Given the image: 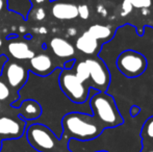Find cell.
<instances>
[{
    "label": "cell",
    "mask_w": 153,
    "mask_h": 152,
    "mask_svg": "<svg viewBox=\"0 0 153 152\" xmlns=\"http://www.w3.org/2000/svg\"><path fill=\"white\" fill-rule=\"evenodd\" d=\"M142 136L143 138H147L153 142V116L144 123L142 128Z\"/></svg>",
    "instance_id": "cell-18"
},
{
    "label": "cell",
    "mask_w": 153,
    "mask_h": 152,
    "mask_svg": "<svg viewBox=\"0 0 153 152\" xmlns=\"http://www.w3.org/2000/svg\"><path fill=\"white\" fill-rule=\"evenodd\" d=\"M89 105L92 115L104 128L117 127L124 122L115 99L108 94L102 92L94 93L89 99Z\"/></svg>",
    "instance_id": "cell-2"
},
{
    "label": "cell",
    "mask_w": 153,
    "mask_h": 152,
    "mask_svg": "<svg viewBox=\"0 0 153 152\" xmlns=\"http://www.w3.org/2000/svg\"><path fill=\"white\" fill-rule=\"evenodd\" d=\"M132 5H131L130 3H129L128 0H124L122 3V13L121 15L122 16H126V15H128L129 13H131V10H132Z\"/></svg>",
    "instance_id": "cell-23"
},
{
    "label": "cell",
    "mask_w": 153,
    "mask_h": 152,
    "mask_svg": "<svg viewBox=\"0 0 153 152\" xmlns=\"http://www.w3.org/2000/svg\"><path fill=\"white\" fill-rule=\"evenodd\" d=\"M129 3L135 8H149L153 4V0H128Z\"/></svg>",
    "instance_id": "cell-19"
},
{
    "label": "cell",
    "mask_w": 153,
    "mask_h": 152,
    "mask_svg": "<svg viewBox=\"0 0 153 152\" xmlns=\"http://www.w3.org/2000/svg\"><path fill=\"white\" fill-rule=\"evenodd\" d=\"M73 68H75L74 73L79 80L82 82H87L88 80H90V71L85 61L75 63V66Z\"/></svg>",
    "instance_id": "cell-17"
},
{
    "label": "cell",
    "mask_w": 153,
    "mask_h": 152,
    "mask_svg": "<svg viewBox=\"0 0 153 152\" xmlns=\"http://www.w3.org/2000/svg\"><path fill=\"white\" fill-rule=\"evenodd\" d=\"M29 65H30V70L36 74L41 76H46L52 71L53 63L51 57L48 54L41 53V54H34L29 59Z\"/></svg>",
    "instance_id": "cell-9"
},
{
    "label": "cell",
    "mask_w": 153,
    "mask_h": 152,
    "mask_svg": "<svg viewBox=\"0 0 153 152\" xmlns=\"http://www.w3.org/2000/svg\"><path fill=\"white\" fill-rule=\"evenodd\" d=\"M3 5H4V3H3V0H0V12L2 10V8H3Z\"/></svg>",
    "instance_id": "cell-28"
},
{
    "label": "cell",
    "mask_w": 153,
    "mask_h": 152,
    "mask_svg": "<svg viewBox=\"0 0 153 152\" xmlns=\"http://www.w3.org/2000/svg\"><path fill=\"white\" fill-rule=\"evenodd\" d=\"M49 45H50L52 52L59 59H70L75 54L74 46L64 38H52Z\"/></svg>",
    "instance_id": "cell-10"
},
{
    "label": "cell",
    "mask_w": 153,
    "mask_h": 152,
    "mask_svg": "<svg viewBox=\"0 0 153 152\" xmlns=\"http://www.w3.org/2000/svg\"><path fill=\"white\" fill-rule=\"evenodd\" d=\"M77 10H78V16L81 19L87 20L90 17V8L87 4H80V5L77 6Z\"/></svg>",
    "instance_id": "cell-21"
},
{
    "label": "cell",
    "mask_w": 153,
    "mask_h": 152,
    "mask_svg": "<svg viewBox=\"0 0 153 152\" xmlns=\"http://www.w3.org/2000/svg\"><path fill=\"white\" fill-rule=\"evenodd\" d=\"M32 3L30 0H7V8L23 17L24 20L30 13Z\"/></svg>",
    "instance_id": "cell-15"
},
{
    "label": "cell",
    "mask_w": 153,
    "mask_h": 152,
    "mask_svg": "<svg viewBox=\"0 0 153 152\" xmlns=\"http://www.w3.org/2000/svg\"><path fill=\"white\" fill-rule=\"evenodd\" d=\"M59 82L64 94L74 103H85L89 101L93 94L98 92L93 87H87L85 82L77 78L75 73L71 72V70H62Z\"/></svg>",
    "instance_id": "cell-3"
},
{
    "label": "cell",
    "mask_w": 153,
    "mask_h": 152,
    "mask_svg": "<svg viewBox=\"0 0 153 152\" xmlns=\"http://www.w3.org/2000/svg\"><path fill=\"white\" fill-rule=\"evenodd\" d=\"M75 63H76V62H75L74 59H68V62L65 64V69H66V70H71L73 67H74Z\"/></svg>",
    "instance_id": "cell-26"
},
{
    "label": "cell",
    "mask_w": 153,
    "mask_h": 152,
    "mask_svg": "<svg viewBox=\"0 0 153 152\" xmlns=\"http://www.w3.org/2000/svg\"><path fill=\"white\" fill-rule=\"evenodd\" d=\"M147 152H153V150H150V151H147Z\"/></svg>",
    "instance_id": "cell-32"
},
{
    "label": "cell",
    "mask_w": 153,
    "mask_h": 152,
    "mask_svg": "<svg viewBox=\"0 0 153 152\" xmlns=\"http://www.w3.org/2000/svg\"><path fill=\"white\" fill-rule=\"evenodd\" d=\"M8 62V59L7 56H5V55L1 54L0 55V75H1L2 71H3L4 69V66H5V64Z\"/></svg>",
    "instance_id": "cell-25"
},
{
    "label": "cell",
    "mask_w": 153,
    "mask_h": 152,
    "mask_svg": "<svg viewBox=\"0 0 153 152\" xmlns=\"http://www.w3.org/2000/svg\"><path fill=\"white\" fill-rule=\"evenodd\" d=\"M90 33L96 39L97 41H107L113 37V30L109 26L106 25H101V24H94L90 26L88 29Z\"/></svg>",
    "instance_id": "cell-16"
},
{
    "label": "cell",
    "mask_w": 153,
    "mask_h": 152,
    "mask_svg": "<svg viewBox=\"0 0 153 152\" xmlns=\"http://www.w3.org/2000/svg\"><path fill=\"white\" fill-rule=\"evenodd\" d=\"M25 130V122L23 120L12 117H0V138L19 139Z\"/></svg>",
    "instance_id": "cell-7"
},
{
    "label": "cell",
    "mask_w": 153,
    "mask_h": 152,
    "mask_svg": "<svg viewBox=\"0 0 153 152\" xmlns=\"http://www.w3.org/2000/svg\"><path fill=\"white\" fill-rule=\"evenodd\" d=\"M64 134L77 141H91L98 138L105 129L91 114L72 112L65 115L62 121Z\"/></svg>",
    "instance_id": "cell-1"
},
{
    "label": "cell",
    "mask_w": 153,
    "mask_h": 152,
    "mask_svg": "<svg viewBox=\"0 0 153 152\" xmlns=\"http://www.w3.org/2000/svg\"><path fill=\"white\" fill-rule=\"evenodd\" d=\"M98 152H106V151H98Z\"/></svg>",
    "instance_id": "cell-33"
},
{
    "label": "cell",
    "mask_w": 153,
    "mask_h": 152,
    "mask_svg": "<svg viewBox=\"0 0 153 152\" xmlns=\"http://www.w3.org/2000/svg\"><path fill=\"white\" fill-rule=\"evenodd\" d=\"M1 46H2V41H1V39H0V48H1Z\"/></svg>",
    "instance_id": "cell-30"
},
{
    "label": "cell",
    "mask_w": 153,
    "mask_h": 152,
    "mask_svg": "<svg viewBox=\"0 0 153 152\" xmlns=\"http://www.w3.org/2000/svg\"><path fill=\"white\" fill-rule=\"evenodd\" d=\"M10 87L4 81L0 80V101H3V100L7 99L10 97Z\"/></svg>",
    "instance_id": "cell-20"
},
{
    "label": "cell",
    "mask_w": 153,
    "mask_h": 152,
    "mask_svg": "<svg viewBox=\"0 0 153 152\" xmlns=\"http://www.w3.org/2000/svg\"><path fill=\"white\" fill-rule=\"evenodd\" d=\"M68 33H69V35H70V36H74L77 31H76V29H69Z\"/></svg>",
    "instance_id": "cell-27"
},
{
    "label": "cell",
    "mask_w": 153,
    "mask_h": 152,
    "mask_svg": "<svg viewBox=\"0 0 153 152\" xmlns=\"http://www.w3.org/2000/svg\"><path fill=\"white\" fill-rule=\"evenodd\" d=\"M27 141L40 152H54L57 144L55 134L43 124H31L27 129Z\"/></svg>",
    "instance_id": "cell-5"
},
{
    "label": "cell",
    "mask_w": 153,
    "mask_h": 152,
    "mask_svg": "<svg viewBox=\"0 0 153 152\" xmlns=\"http://www.w3.org/2000/svg\"><path fill=\"white\" fill-rule=\"evenodd\" d=\"M148 62L142 53L135 50H125L117 59L119 71L127 78H135L146 71Z\"/></svg>",
    "instance_id": "cell-4"
},
{
    "label": "cell",
    "mask_w": 153,
    "mask_h": 152,
    "mask_svg": "<svg viewBox=\"0 0 153 152\" xmlns=\"http://www.w3.org/2000/svg\"><path fill=\"white\" fill-rule=\"evenodd\" d=\"M7 49L10 54L15 59H30L32 56H34V52L30 49L29 45L26 42L22 41H12L8 43Z\"/></svg>",
    "instance_id": "cell-12"
},
{
    "label": "cell",
    "mask_w": 153,
    "mask_h": 152,
    "mask_svg": "<svg viewBox=\"0 0 153 152\" xmlns=\"http://www.w3.org/2000/svg\"><path fill=\"white\" fill-rule=\"evenodd\" d=\"M51 13L59 20H73L78 17L77 5L70 2H55L51 8Z\"/></svg>",
    "instance_id": "cell-11"
},
{
    "label": "cell",
    "mask_w": 153,
    "mask_h": 152,
    "mask_svg": "<svg viewBox=\"0 0 153 152\" xmlns=\"http://www.w3.org/2000/svg\"><path fill=\"white\" fill-rule=\"evenodd\" d=\"M0 108H1V103H0Z\"/></svg>",
    "instance_id": "cell-34"
},
{
    "label": "cell",
    "mask_w": 153,
    "mask_h": 152,
    "mask_svg": "<svg viewBox=\"0 0 153 152\" xmlns=\"http://www.w3.org/2000/svg\"><path fill=\"white\" fill-rule=\"evenodd\" d=\"M141 113V108L137 105H132L130 108V116L132 118H135L137 116H139V114Z\"/></svg>",
    "instance_id": "cell-24"
},
{
    "label": "cell",
    "mask_w": 153,
    "mask_h": 152,
    "mask_svg": "<svg viewBox=\"0 0 153 152\" xmlns=\"http://www.w3.org/2000/svg\"><path fill=\"white\" fill-rule=\"evenodd\" d=\"M18 112L24 120H36L42 115V106L36 100L28 99L19 105Z\"/></svg>",
    "instance_id": "cell-13"
},
{
    "label": "cell",
    "mask_w": 153,
    "mask_h": 152,
    "mask_svg": "<svg viewBox=\"0 0 153 152\" xmlns=\"http://www.w3.org/2000/svg\"><path fill=\"white\" fill-rule=\"evenodd\" d=\"M76 48L88 55L95 54L99 49V43L89 31H85L76 40Z\"/></svg>",
    "instance_id": "cell-14"
},
{
    "label": "cell",
    "mask_w": 153,
    "mask_h": 152,
    "mask_svg": "<svg viewBox=\"0 0 153 152\" xmlns=\"http://www.w3.org/2000/svg\"><path fill=\"white\" fill-rule=\"evenodd\" d=\"M1 147H2V145H1V142H0V150H1Z\"/></svg>",
    "instance_id": "cell-31"
},
{
    "label": "cell",
    "mask_w": 153,
    "mask_h": 152,
    "mask_svg": "<svg viewBox=\"0 0 153 152\" xmlns=\"http://www.w3.org/2000/svg\"><path fill=\"white\" fill-rule=\"evenodd\" d=\"M45 17H46V12H45L44 8L39 7V8H36V10H34V13H33V18L36 19V21H42V20H44Z\"/></svg>",
    "instance_id": "cell-22"
},
{
    "label": "cell",
    "mask_w": 153,
    "mask_h": 152,
    "mask_svg": "<svg viewBox=\"0 0 153 152\" xmlns=\"http://www.w3.org/2000/svg\"><path fill=\"white\" fill-rule=\"evenodd\" d=\"M85 62L90 71L91 87L98 92L105 93L111 82V74L106 65L98 59H88Z\"/></svg>",
    "instance_id": "cell-6"
},
{
    "label": "cell",
    "mask_w": 153,
    "mask_h": 152,
    "mask_svg": "<svg viewBox=\"0 0 153 152\" xmlns=\"http://www.w3.org/2000/svg\"><path fill=\"white\" fill-rule=\"evenodd\" d=\"M46 1V0H36V2L38 4H41V3H44V2Z\"/></svg>",
    "instance_id": "cell-29"
},
{
    "label": "cell",
    "mask_w": 153,
    "mask_h": 152,
    "mask_svg": "<svg viewBox=\"0 0 153 152\" xmlns=\"http://www.w3.org/2000/svg\"><path fill=\"white\" fill-rule=\"evenodd\" d=\"M4 68V74L8 85L14 90L21 89L27 79V70L16 62H7Z\"/></svg>",
    "instance_id": "cell-8"
}]
</instances>
